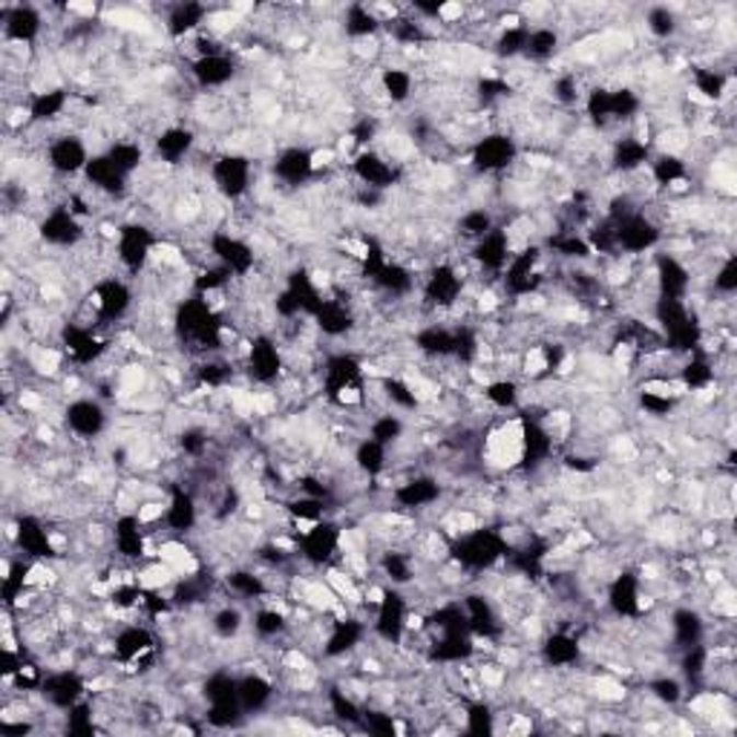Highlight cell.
<instances>
[{
	"label": "cell",
	"mask_w": 737,
	"mask_h": 737,
	"mask_svg": "<svg viewBox=\"0 0 737 737\" xmlns=\"http://www.w3.org/2000/svg\"><path fill=\"white\" fill-rule=\"evenodd\" d=\"M378 84H381V93L392 107H404L406 102L415 99V90H418V78L410 67L404 64H387L378 72Z\"/></svg>",
	"instance_id": "32"
},
{
	"label": "cell",
	"mask_w": 737,
	"mask_h": 737,
	"mask_svg": "<svg viewBox=\"0 0 737 737\" xmlns=\"http://www.w3.org/2000/svg\"><path fill=\"white\" fill-rule=\"evenodd\" d=\"M208 182L210 191L222 196L226 203H242V199H249L254 194L256 162L249 153H240V150H222L210 164Z\"/></svg>",
	"instance_id": "2"
},
{
	"label": "cell",
	"mask_w": 737,
	"mask_h": 737,
	"mask_svg": "<svg viewBox=\"0 0 737 737\" xmlns=\"http://www.w3.org/2000/svg\"><path fill=\"white\" fill-rule=\"evenodd\" d=\"M648 694H652L660 706H680L686 700V691H683V683L677 680V677H654V680H648Z\"/></svg>",
	"instance_id": "48"
},
{
	"label": "cell",
	"mask_w": 737,
	"mask_h": 737,
	"mask_svg": "<svg viewBox=\"0 0 737 737\" xmlns=\"http://www.w3.org/2000/svg\"><path fill=\"white\" fill-rule=\"evenodd\" d=\"M528 47H525V58L533 64H548L560 55L562 47V32L553 24H528Z\"/></svg>",
	"instance_id": "37"
},
{
	"label": "cell",
	"mask_w": 737,
	"mask_h": 737,
	"mask_svg": "<svg viewBox=\"0 0 737 737\" xmlns=\"http://www.w3.org/2000/svg\"><path fill=\"white\" fill-rule=\"evenodd\" d=\"M389 498L401 513H421L435 507L444 498V484L435 473H410L404 482L389 490Z\"/></svg>",
	"instance_id": "17"
},
{
	"label": "cell",
	"mask_w": 737,
	"mask_h": 737,
	"mask_svg": "<svg viewBox=\"0 0 737 737\" xmlns=\"http://www.w3.org/2000/svg\"><path fill=\"white\" fill-rule=\"evenodd\" d=\"M412 343H415V352L427 360H452L456 357V326H444L441 320L427 323L412 334Z\"/></svg>",
	"instance_id": "31"
},
{
	"label": "cell",
	"mask_w": 737,
	"mask_h": 737,
	"mask_svg": "<svg viewBox=\"0 0 737 737\" xmlns=\"http://www.w3.org/2000/svg\"><path fill=\"white\" fill-rule=\"evenodd\" d=\"M521 159L519 139L507 130H487L470 148V168L479 176H498L516 168Z\"/></svg>",
	"instance_id": "4"
},
{
	"label": "cell",
	"mask_w": 737,
	"mask_h": 737,
	"mask_svg": "<svg viewBox=\"0 0 737 737\" xmlns=\"http://www.w3.org/2000/svg\"><path fill=\"white\" fill-rule=\"evenodd\" d=\"M482 398L493 412H516L525 404V392L516 378H493L482 387Z\"/></svg>",
	"instance_id": "38"
},
{
	"label": "cell",
	"mask_w": 737,
	"mask_h": 737,
	"mask_svg": "<svg viewBox=\"0 0 737 737\" xmlns=\"http://www.w3.org/2000/svg\"><path fill=\"white\" fill-rule=\"evenodd\" d=\"M113 551L127 565L148 556V536L136 513H118V519L113 521Z\"/></svg>",
	"instance_id": "26"
},
{
	"label": "cell",
	"mask_w": 737,
	"mask_h": 737,
	"mask_svg": "<svg viewBox=\"0 0 737 737\" xmlns=\"http://www.w3.org/2000/svg\"><path fill=\"white\" fill-rule=\"evenodd\" d=\"M654 283H657V295L663 300H689L691 288H694V274L691 265L680 254L660 251L652 263Z\"/></svg>",
	"instance_id": "18"
},
{
	"label": "cell",
	"mask_w": 737,
	"mask_h": 737,
	"mask_svg": "<svg viewBox=\"0 0 737 737\" xmlns=\"http://www.w3.org/2000/svg\"><path fill=\"white\" fill-rule=\"evenodd\" d=\"M64 429L81 444L99 441L110 427L107 406H104L102 398H72L64 406Z\"/></svg>",
	"instance_id": "9"
},
{
	"label": "cell",
	"mask_w": 737,
	"mask_h": 737,
	"mask_svg": "<svg viewBox=\"0 0 737 737\" xmlns=\"http://www.w3.org/2000/svg\"><path fill=\"white\" fill-rule=\"evenodd\" d=\"M159 237L150 228V222L145 219H127L118 226L116 237V260L118 268L125 274L127 280H136L141 274L148 272V265L153 263L156 245H159Z\"/></svg>",
	"instance_id": "3"
},
{
	"label": "cell",
	"mask_w": 737,
	"mask_h": 737,
	"mask_svg": "<svg viewBox=\"0 0 737 737\" xmlns=\"http://www.w3.org/2000/svg\"><path fill=\"white\" fill-rule=\"evenodd\" d=\"M286 372V352L274 334L251 337V349L245 357V378L256 387H274Z\"/></svg>",
	"instance_id": "13"
},
{
	"label": "cell",
	"mask_w": 737,
	"mask_h": 737,
	"mask_svg": "<svg viewBox=\"0 0 737 737\" xmlns=\"http://www.w3.org/2000/svg\"><path fill=\"white\" fill-rule=\"evenodd\" d=\"M410 597L404 594V588H395V585H389L383 588V597L375 608L372 622V634L375 640L381 645H389V648H401L406 640V620H410Z\"/></svg>",
	"instance_id": "5"
},
{
	"label": "cell",
	"mask_w": 737,
	"mask_h": 737,
	"mask_svg": "<svg viewBox=\"0 0 737 737\" xmlns=\"http://www.w3.org/2000/svg\"><path fill=\"white\" fill-rule=\"evenodd\" d=\"M208 15L210 7H205V3H173L168 9V18H164V32L179 44H185L187 38H194L196 32L205 30Z\"/></svg>",
	"instance_id": "30"
},
{
	"label": "cell",
	"mask_w": 737,
	"mask_h": 737,
	"mask_svg": "<svg viewBox=\"0 0 737 737\" xmlns=\"http://www.w3.org/2000/svg\"><path fill=\"white\" fill-rule=\"evenodd\" d=\"M375 571H381L389 585L410 588L418 583V556L410 548H383L375 560Z\"/></svg>",
	"instance_id": "28"
},
{
	"label": "cell",
	"mask_w": 737,
	"mask_h": 737,
	"mask_svg": "<svg viewBox=\"0 0 737 737\" xmlns=\"http://www.w3.org/2000/svg\"><path fill=\"white\" fill-rule=\"evenodd\" d=\"M199 521H203V513H199V498H196L194 490L185 487V484H173L162 519L168 533L185 539L199 528Z\"/></svg>",
	"instance_id": "20"
},
{
	"label": "cell",
	"mask_w": 737,
	"mask_h": 737,
	"mask_svg": "<svg viewBox=\"0 0 737 737\" xmlns=\"http://www.w3.org/2000/svg\"><path fill=\"white\" fill-rule=\"evenodd\" d=\"M470 256H473V263L479 265L482 277L487 274L490 280L496 283L513 256V242H510V237H507L505 226H496L487 233V237L473 242V245H470Z\"/></svg>",
	"instance_id": "23"
},
{
	"label": "cell",
	"mask_w": 737,
	"mask_h": 737,
	"mask_svg": "<svg viewBox=\"0 0 737 737\" xmlns=\"http://www.w3.org/2000/svg\"><path fill=\"white\" fill-rule=\"evenodd\" d=\"M210 631H214L217 640H226V643L240 640V634L245 631V613H242V608L231 606V602L217 608V611L210 613Z\"/></svg>",
	"instance_id": "42"
},
{
	"label": "cell",
	"mask_w": 737,
	"mask_h": 737,
	"mask_svg": "<svg viewBox=\"0 0 737 737\" xmlns=\"http://www.w3.org/2000/svg\"><path fill=\"white\" fill-rule=\"evenodd\" d=\"M196 145H199V136H196L194 127L187 125H171L164 127L162 133H156L153 139V156L159 159L162 168L168 171H176L182 164L191 162Z\"/></svg>",
	"instance_id": "21"
},
{
	"label": "cell",
	"mask_w": 737,
	"mask_h": 737,
	"mask_svg": "<svg viewBox=\"0 0 737 737\" xmlns=\"http://www.w3.org/2000/svg\"><path fill=\"white\" fill-rule=\"evenodd\" d=\"M102 153H107L110 162L130 179L145 168V148L139 145V139H113Z\"/></svg>",
	"instance_id": "41"
},
{
	"label": "cell",
	"mask_w": 737,
	"mask_h": 737,
	"mask_svg": "<svg viewBox=\"0 0 737 737\" xmlns=\"http://www.w3.org/2000/svg\"><path fill=\"white\" fill-rule=\"evenodd\" d=\"M583 654V636L571 629L548 631L539 643V660L544 668H553V671H571V668L579 666Z\"/></svg>",
	"instance_id": "19"
},
{
	"label": "cell",
	"mask_w": 737,
	"mask_h": 737,
	"mask_svg": "<svg viewBox=\"0 0 737 737\" xmlns=\"http://www.w3.org/2000/svg\"><path fill=\"white\" fill-rule=\"evenodd\" d=\"M222 588L231 590V597L245 599V602H263L272 594V585H268L265 574L251 571V567H231L222 576Z\"/></svg>",
	"instance_id": "33"
},
{
	"label": "cell",
	"mask_w": 737,
	"mask_h": 737,
	"mask_svg": "<svg viewBox=\"0 0 737 737\" xmlns=\"http://www.w3.org/2000/svg\"><path fill=\"white\" fill-rule=\"evenodd\" d=\"M352 464L355 470L366 475V479H378V475L389 473V464H392V452H389L387 444L375 441V438H360L355 444V452H352Z\"/></svg>",
	"instance_id": "34"
},
{
	"label": "cell",
	"mask_w": 737,
	"mask_h": 737,
	"mask_svg": "<svg viewBox=\"0 0 737 737\" xmlns=\"http://www.w3.org/2000/svg\"><path fill=\"white\" fill-rule=\"evenodd\" d=\"M0 30H3L7 44L38 47V41L47 35V12L32 3H3Z\"/></svg>",
	"instance_id": "11"
},
{
	"label": "cell",
	"mask_w": 737,
	"mask_h": 737,
	"mask_svg": "<svg viewBox=\"0 0 737 737\" xmlns=\"http://www.w3.org/2000/svg\"><path fill=\"white\" fill-rule=\"evenodd\" d=\"M343 525L334 519L314 521L306 533H297V556L309 567H326L341 556Z\"/></svg>",
	"instance_id": "8"
},
{
	"label": "cell",
	"mask_w": 737,
	"mask_h": 737,
	"mask_svg": "<svg viewBox=\"0 0 737 737\" xmlns=\"http://www.w3.org/2000/svg\"><path fill=\"white\" fill-rule=\"evenodd\" d=\"M90 159H93V153H90L84 133L53 130V139H49L47 150H44V162H47V168L55 176H78V173L87 171Z\"/></svg>",
	"instance_id": "7"
},
{
	"label": "cell",
	"mask_w": 737,
	"mask_h": 737,
	"mask_svg": "<svg viewBox=\"0 0 737 737\" xmlns=\"http://www.w3.org/2000/svg\"><path fill=\"white\" fill-rule=\"evenodd\" d=\"M467 735H493L496 732V709L487 700H473L464 706Z\"/></svg>",
	"instance_id": "44"
},
{
	"label": "cell",
	"mask_w": 737,
	"mask_h": 737,
	"mask_svg": "<svg viewBox=\"0 0 737 737\" xmlns=\"http://www.w3.org/2000/svg\"><path fill=\"white\" fill-rule=\"evenodd\" d=\"M366 435L375 438V441L387 444V447H395V444L406 435V421L401 418L398 412H381V415H372V418H369Z\"/></svg>",
	"instance_id": "43"
},
{
	"label": "cell",
	"mask_w": 737,
	"mask_h": 737,
	"mask_svg": "<svg viewBox=\"0 0 737 737\" xmlns=\"http://www.w3.org/2000/svg\"><path fill=\"white\" fill-rule=\"evenodd\" d=\"M643 576L631 571V567H620L606 583L608 611L617 620L636 622L643 617Z\"/></svg>",
	"instance_id": "15"
},
{
	"label": "cell",
	"mask_w": 737,
	"mask_h": 737,
	"mask_svg": "<svg viewBox=\"0 0 737 737\" xmlns=\"http://www.w3.org/2000/svg\"><path fill=\"white\" fill-rule=\"evenodd\" d=\"M237 698H240L245 714H263L277 700V683L254 668L249 675L237 677Z\"/></svg>",
	"instance_id": "29"
},
{
	"label": "cell",
	"mask_w": 737,
	"mask_h": 737,
	"mask_svg": "<svg viewBox=\"0 0 737 737\" xmlns=\"http://www.w3.org/2000/svg\"><path fill=\"white\" fill-rule=\"evenodd\" d=\"M323 703H326V712L341 723H346V726H360L364 723V703L343 689V683L329 686L326 694H323Z\"/></svg>",
	"instance_id": "39"
},
{
	"label": "cell",
	"mask_w": 737,
	"mask_h": 737,
	"mask_svg": "<svg viewBox=\"0 0 737 737\" xmlns=\"http://www.w3.org/2000/svg\"><path fill=\"white\" fill-rule=\"evenodd\" d=\"M366 636H369L366 620H357L352 613H346V617H334L320 657H323V660H343V657L355 654L357 648L366 643Z\"/></svg>",
	"instance_id": "24"
},
{
	"label": "cell",
	"mask_w": 737,
	"mask_h": 737,
	"mask_svg": "<svg viewBox=\"0 0 737 737\" xmlns=\"http://www.w3.org/2000/svg\"><path fill=\"white\" fill-rule=\"evenodd\" d=\"M343 32H346L352 41L378 38L383 32V24L375 18L369 3H352V7H346V12H343Z\"/></svg>",
	"instance_id": "40"
},
{
	"label": "cell",
	"mask_w": 737,
	"mask_h": 737,
	"mask_svg": "<svg viewBox=\"0 0 737 737\" xmlns=\"http://www.w3.org/2000/svg\"><path fill=\"white\" fill-rule=\"evenodd\" d=\"M314 173V162H311V150L303 145H291L277 153L272 162V179L274 185L286 187V191H300V187L311 185Z\"/></svg>",
	"instance_id": "22"
},
{
	"label": "cell",
	"mask_w": 737,
	"mask_h": 737,
	"mask_svg": "<svg viewBox=\"0 0 737 737\" xmlns=\"http://www.w3.org/2000/svg\"><path fill=\"white\" fill-rule=\"evenodd\" d=\"M712 295L723 297V300H729L732 295L737 291V256L729 254L726 260H721V263L714 265V274H712Z\"/></svg>",
	"instance_id": "47"
},
{
	"label": "cell",
	"mask_w": 737,
	"mask_h": 737,
	"mask_svg": "<svg viewBox=\"0 0 737 737\" xmlns=\"http://www.w3.org/2000/svg\"><path fill=\"white\" fill-rule=\"evenodd\" d=\"M208 251L214 256V263H219L226 272H231L233 280H245V277H251L256 272V265H260L254 242L249 237L226 231V228L210 233Z\"/></svg>",
	"instance_id": "6"
},
{
	"label": "cell",
	"mask_w": 737,
	"mask_h": 737,
	"mask_svg": "<svg viewBox=\"0 0 737 737\" xmlns=\"http://www.w3.org/2000/svg\"><path fill=\"white\" fill-rule=\"evenodd\" d=\"M187 67H191V81L203 93H208V90H226L228 84H233V78L240 76L237 58L231 53L205 55V58H196Z\"/></svg>",
	"instance_id": "25"
},
{
	"label": "cell",
	"mask_w": 737,
	"mask_h": 737,
	"mask_svg": "<svg viewBox=\"0 0 737 737\" xmlns=\"http://www.w3.org/2000/svg\"><path fill=\"white\" fill-rule=\"evenodd\" d=\"M507 553H510V548H507L505 536L493 525H479L473 530H464L450 542V562L461 567L464 574L473 576V579L502 565Z\"/></svg>",
	"instance_id": "1"
},
{
	"label": "cell",
	"mask_w": 737,
	"mask_h": 737,
	"mask_svg": "<svg viewBox=\"0 0 737 737\" xmlns=\"http://www.w3.org/2000/svg\"><path fill=\"white\" fill-rule=\"evenodd\" d=\"M654 148L652 145H645L643 139H636L625 130V136L611 141V150H608V168L613 173H620V176H631V173H640L648 168L652 162Z\"/></svg>",
	"instance_id": "27"
},
{
	"label": "cell",
	"mask_w": 737,
	"mask_h": 737,
	"mask_svg": "<svg viewBox=\"0 0 737 737\" xmlns=\"http://www.w3.org/2000/svg\"><path fill=\"white\" fill-rule=\"evenodd\" d=\"M528 32L530 26H516V30H498L496 41H493V53L502 61H513V58H525V47H528Z\"/></svg>",
	"instance_id": "45"
},
{
	"label": "cell",
	"mask_w": 737,
	"mask_h": 737,
	"mask_svg": "<svg viewBox=\"0 0 737 737\" xmlns=\"http://www.w3.org/2000/svg\"><path fill=\"white\" fill-rule=\"evenodd\" d=\"M613 226H617V249L622 256H645L666 242V233L660 231V226H654L643 210L613 219Z\"/></svg>",
	"instance_id": "14"
},
{
	"label": "cell",
	"mask_w": 737,
	"mask_h": 737,
	"mask_svg": "<svg viewBox=\"0 0 737 737\" xmlns=\"http://www.w3.org/2000/svg\"><path fill=\"white\" fill-rule=\"evenodd\" d=\"M349 171L355 176L357 185L372 187V191H383L389 194L392 187L401 185V179H404V171L398 168L392 159L381 153V150L366 148L360 153H355L349 159Z\"/></svg>",
	"instance_id": "16"
},
{
	"label": "cell",
	"mask_w": 737,
	"mask_h": 737,
	"mask_svg": "<svg viewBox=\"0 0 737 737\" xmlns=\"http://www.w3.org/2000/svg\"><path fill=\"white\" fill-rule=\"evenodd\" d=\"M87 237H90L87 222L84 219H78L67 205H58V208H49L47 214H41L38 240L44 242V245H49V249L67 254V251L78 249Z\"/></svg>",
	"instance_id": "12"
},
{
	"label": "cell",
	"mask_w": 737,
	"mask_h": 737,
	"mask_svg": "<svg viewBox=\"0 0 737 737\" xmlns=\"http://www.w3.org/2000/svg\"><path fill=\"white\" fill-rule=\"evenodd\" d=\"M645 30L652 32L657 41L675 38L677 32H680V18H677L671 7H652L645 12Z\"/></svg>",
	"instance_id": "46"
},
{
	"label": "cell",
	"mask_w": 737,
	"mask_h": 737,
	"mask_svg": "<svg viewBox=\"0 0 737 737\" xmlns=\"http://www.w3.org/2000/svg\"><path fill=\"white\" fill-rule=\"evenodd\" d=\"M636 404H640V410H643L645 415H654V418H666V415H671V412L680 406V401H675V398L652 395V392H640Z\"/></svg>",
	"instance_id": "49"
},
{
	"label": "cell",
	"mask_w": 737,
	"mask_h": 737,
	"mask_svg": "<svg viewBox=\"0 0 737 737\" xmlns=\"http://www.w3.org/2000/svg\"><path fill=\"white\" fill-rule=\"evenodd\" d=\"M498 226L496 214L487 205H473V208H467L458 214L456 219V240L467 242V245H473L482 237H487L493 228Z\"/></svg>",
	"instance_id": "36"
},
{
	"label": "cell",
	"mask_w": 737,
	"mask_h": 737,
	"mask_svg": "<svg viewBox=\"0 0 737 737\" xmlns=\"http://www.w3.org/2000/svg\"><path fill=\"white\" fill-rule=\"evenodd\" d=\"M668 629H671V643L683 652L689 645H698L706 640V620H703V613L698 608H677L671 613V622H668Z\"/></svg>",
	"instance_id": "35"
},
{
	"label": "cell",
	"mask_w": 737,
	"mask_h": 737,
	"mask_svg": "<svg viewBox=\"0 0 737 737\" xmlns=\"http://www.w3.org/2000/svg\"><path fill=\"white\" fill-rule=\"evenodd\" d=\"M87 694H90V680H87L81 668H47V677H44V686H41V698H44L47 709L58 714L70 712Z\"/></svg>",
	"instance_id": "10"
}]
</instances>
